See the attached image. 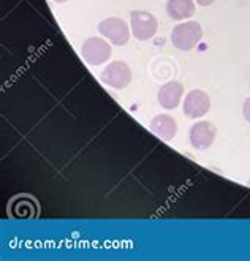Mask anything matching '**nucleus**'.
<instances>
[{"mask_svg":"<svg viewBox=\"0 0 250 261\" xmlns=\"http://www.w3.org/2000/svg\"><path fill=\"white\" fill-rule=\"evenodd\" d=\"M100 78L106 86L117 89V90H122V89L127 87L132 81V70L125 62L117 60V62H111L102 71Z\"/></svg>","mask_w":250,"mask_h":261,"instance_id":"4","label":"nucleus"},{"mask_svg":"<svg viewBox=\"0 0 250 261\" xmlns=\"http://www.w3.org/2000/svg\"><path fill=\"white\" fill-rule=\"evenodd\" d=\"M151 130L165 141H171L178 133L176 120L168 114H159L151 120Z\"/></svg>","mask_w":250,"mask_h":261,"instance_id":"9","label":"nucleus"},{"mask_svg":"<svg viewBox=\"0 0 250 261\" xmlns=\"http://www.w3.org/2000/svg\"><path fill=\"white\" fill-rule=\"evenodd\" d=\"M81 54L89 65L98 67L108 62L109 57L113 54V49H111V46H109V43L105 41L103 38L90 37L84 41Z\"/></svg>","mask_w":250,"mask_h":261,"instance_id":"2","label":"nucleus"},{"mask_svg":"<svg viewBox=\"0 0 250 261\" xmlns=\"http://www.w3.org/2000/svg\"><path fill=\"white\" fill-rule=\"evenodd\" d=\"M54 2H57V4H64V2H68V0H54Z\"/></svg>","mask_w":250,"mask_h":261,"instance_id":"13","label":"nucleus"},{"mask_svg":"<svg viewBox=\"0 0 250 261\" xmlns=\"http://www.w3.org/2000/svg\"><path fill=\"white\" fill-rule=\"evenodd\" d=\"M211 108V98L205 90H190L184 100V114L189 119H199L206 116Z\"/></svg>","mask_w":250,"mask_h":261,"instance_id":"6","label":"nucleus"},{"mask_svg":"<svg viewBox=\"0 0 250 261\" xmlns=\"http://www.w3.org/2000/svg\"><path fill=\"white\" fill-rule=\"evenodd\" d=\"M98 32L116 46H122L129 41V25L120 18H106L98 24Z\"/></svg>","mask_w":250,"mask_h":261,"instance_id":"5","label":"nucleus"},{"mask_svg":"<svg viewBox=\"0 0 250 261\" xmlns=\"http://www.w3.org/2000/svg\"><path fill=\"white\" fill-rule=\"evenodd\" d=\"M248 184H250V182H248Z\"/></svg>","mask_w":250,"mask_h":261,"instance_id":"14","label":"nucleus"},{"mask_svg":"<svg viewBox=\"0 0 250 261\" xmlns=\"http://www.w3.org/2000/svg\"><path fill=\"white\" fill-rule=\"evenodd\" d=\"M130 22H132V32L135 38L146 41L151 40L155 32H157V19L149 11H132L130 13Z\"/></svg>","mask_w":250,"mask_h":261,"instance_id":"3","label":"nucleus"},{"mask_svg":"<svg viewBox=\"0 0 250 261\" xmlns=\"http://www.w3.org/2000/svg\"><path fill=\"white\" fill-rule=\"evenodd\" d=\"M215 127L208 120H201L192 125L190 128V143L195 149L205 150L209 149L215 141Z\"/></svg>","mask_w":250,"mask_h":261,"instance_id":"7","label":"nucleus"},{"mask_svg":"<svg viewBox=\"0 0 250 261\" xmlns=\"http://www.w3.org/2000/svg\"><path fill=\"white\" fill-rule=\"evenodd\" d=\"M184 95V86L178 81H169L159 90V101L165 110H174Z\"/></svg>","mask_w":250,"mask_h":261,"instance_id":"8","label":"nucleus"},{"mask_svg":"<svg viewBox=\"0 0 250 261\" xmlns=\"http://www.w3.org/2000/svg\"><path fill=\"white\" fill-rule=\"evenodd\" d=\"M242 114H244L245 120L250 124V97L244 100V105H242Z\"/></svg>","mask_w":250,"mask_h":261,"instance_id":"11","label":"nucleus"},{"mask_svg":"<svg viewBox=\"0 0 250 261\" xmlns=\"http://www.w3.org/2000/svg\"><path fill=\"white\" fill-rule=\"evenodd\" d=\"M166 13L174 21L189 19L195 14V4L193 0H168Z\"/></svg>","mask_w":250,"mask_h":261,"instance_id":"10","label":"nucleus"},{"mask_svg":"<svg viewBox=\"0 0 250 261\" xmlns=\"http://www.w3.org/2000/svg\"><path fill=\"white\" fill-rule=\"evenodd\" d=\"M214 2H215V0H196V4L201 5V7H208V5H211Z\"/></svg>","mask_w":250,"mask_h":261,"instance_id":"12","label":"nucleus"},{"mask_svg":"<svg viewBox=\"0 0 250 261\" xmlns=\"http://www.w3.org/2000/svg\"><path fill=\"white\" fill-rule=\"evenodd\" d=\"M203 29L198 22H182L178 24L171 32V43L179 51H190L201 41Z\"/></svg>","mask_w":250,"mask_h":261,"instance_id":"1","label":"nucleus"}]
</instances>
